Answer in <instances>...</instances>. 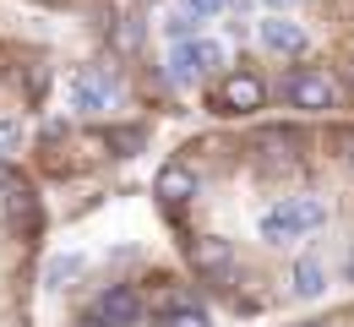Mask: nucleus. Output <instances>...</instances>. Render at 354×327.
<instances>
[{"instance_id":"ddd939ff","label":"nucleus","mask_w":354,"mask_h":327,"mask_svg":"<svg viewBox=\"0 0 354 327\" xmlns=\"http://www.w3.org/2000/svg\"><path fill=\"white\" fill-rule=\"evenodd\" d=\"M257 230H262V240H267V245H289V240H295V234H289V224H283V213H278V207H267L262 218H257Z\"/></svg>"},{"instance_id":"423d86ee","label":"nucleus","mask_w":354,"mask_h":327,"mask_svg":"<svg viewBox=\"0 0 354 327\" xmlns=\"http://www.w3.org/2000/svg\"><path fill=\"white\" fill-rule=\"evenodd\" d=\"M185 256H191L196 273H213V279L229 273V262H234V256H229V240H218V234H196V240L185 245Z\"/></svg>"},{"instance_id":"9d476101","label":"nucleus","mask_w":354,"mask_h":327,"mask_svg":"<svg viewBox=\"0 0 354 327\" xmlns=\"http://www.w3.org/2000/svg\"><path fill=\"white\" fill-rule=\"evenodd\" d=\"M196 17H202V11H196L191 0H185V6H175V11L164 17V33H169V44H185V39H196V28H202Z\"/></svg>"},{"instance_id":"9b49d317","label":"nucleus","mask_w":354,"mask_h":327,"mask_svg":"<svg viewBox=\"0 0 354 327\" xmlns=\"http://www.w3.org/2000/svg\"><path fill=\"white\" fill-rule=\"evenodd\" d=\"M77 273H82V256H77V251H60V256H49V262H44V283H49V289H71Z\"/></svg>"},{"instance_id":"2eb2a0df","label":"nucleus","mask_w":354,"mask_h":327,"mask_svg":"<svg viewBox=\"0 0 354 327\" xmlns=\"http://www.w3.org/2000/svg\"><path fill=\"white\" fill-rule=\"evenodd\" d=\"M164 327H213V322H207V317H202V311H196V306H185V300H180L175 311H169V317H164Z\"/></svg>"},{"instance_id":"4be33fe9","label":"nucleus","mask_w":354,"mask_h":327,"mask_svg":"<svg viewBox=\"0 0 354 327\" xmlns=\"http://www.w3.org/2000/svg\"><path fill=\"white\" fill-rule=\"evenodd\" d=\"M300 327H322V322H300Z\"/></svg>"},{"instance_id":"412c9836","label":"nucleus","mask_w":354,"mask_h":327,"mask_svg":"<svg viewBox=\"0 0 354 327\" xmlns=\"http://www.w3.org/2000/svg\"><path fill=\"white\" fill-rule=\"evenodd\" d=\"M349 158H354V137H349Z\"/></svg>"},{"instance_id":"4468645a","label":"nucleus","mask_w":354,"mask_h":327,"mask_svg":"<svg viewBox=\"0 0 354 327\" xmlns=\"http://www.w3.org/2000/svg\"><path fill=\"white\" fill-rule=\"evenodd\" d=\"M191 49H196V66L202 71H218L223 66V44H213V39H191Z\"/></svg>"},{"instance_id":"a211bd4d","label":"nucleus","mask_w":354,"mask_h":327,"mask_svg":"<svg viewBox=\"0 0 354 327\" xmlns=\"http://www.w3.org/2000/svg\"><path fill=\"white\" fill-rule=\"evenodd\" d=\"M191 6H196V11H202V17H207V11H223V6H229V0H191Z\"/></svg>"},{"instance_id":"f8f14e48","label":"nucleus","mask_w":354,"mask_h":327,"mask_svg":"<svg viewBox=\"0 0 354 327\" xmlns=\"http://www.w3.org/2000/svg\"><path fill=\"white\" fill-rule=\"evenodd\" d=\"M295 289H300V295H322V289H327V283H322V262H316V256H300V262H295Z\"/></svg>"},{"instance_id":"f03ea898","label":"nucleus","mask_w":354,"mask_h":327,"mask_svg":"<svg viewBox=\"0 0 354 327\" xmlns=\"http://www.w3.org/2000/svg\"><path fill=\"white\" fill-rule=\"evenodd\" d=\"M283 98H289L295 109L322 115V109H333V104H338V88H333V77H327V71H295V77L283 82Z\"/></svg>"},{"instance_id":"0eeeda50","label":"nucleus","mask_w":354,"mask_h":327,"mask_svg":"<svg viewBox=\"0 0 354 327\" xmlns=\"http://www.w3.org/2000/svg\"><path fill=\"white\" fill-rule=\"evenodd\" d=\"M191 196H196V175H191L185 164H164V169H158V202H164L169 213H180Z\"/></svg>"},{"instance_id":"39448f33","label":"nucleus","mask_w":354,"mask_h":327,"mask_svg":"<svg viewBox=\"0 0 354 327\" xmlns=\"http://www.w3.org/2000/svg\"><path fill=\"white\" fill-rule=\"evenodd\" d=\"M262 49H272V55H300L306 49V28L300 22H289L283 11H272V17H262Z\"/></svg>"},{"instance_id":"1a4fd4ad","label":"nucleus","mask_w":354,"mask_h":327,"mask_svg":"<svg viewBox=\"0 0 354 327\" xmlns=\"http://www.w3.org/2000/svg\"><path fill=\"white\" fill-rule=\"evenodd\" d=\"M164 71H169V82H175V88H191V82L202 77V66H196V49H191V39H185V44H169V66H164Z\"/></svg>"},{"instance_id":"20e7f679","label":"nucleus","mask_w":354,"mask_h":327,"mask_svg":"<svg viewBox=\"0 0 354 327\" xmlns=\"http://www.w3.org/2000/svg\"><path fill=\"white\" fill-rule=\"evenodd\" d=\"M71 109L98 115V109H115V82L104 71H77L71 77Z\"/></svg>"},{"instance_id":"f3484780","label":"nucleus","mask_w":354,"mask_h":327,"mask_svg":"<svg viewBox=\"0 0 354 327\" xmlns=\"http://www.w3.org/2000/svg\"><path fill=\"white\" fill-rule=\"evenodd\" d=\"M17 142H22V126H17V120H0V158L17 153Z\"/></svg>"},{"instance_id":"dca6fc26","label":"nucleus","mask_w":354,"mask_h":327,"mask_svg":"<svg viewBox=\"0 0 354 327\" xmlns=\"http://www.w3.org/2000/svg\"><path fill=\"white\" fill-rule=\"evenodd\" d=\"M142 33H147V28H142V17H126V22L115 28V44H120V49H136V44H142Z\"/></svg>"},{"instance_id":"6e6552de","label":"nucleus","mask_w":354,"mask_h":327,"mask_svg":"<svg viewBox=\"0 0 354 327\" xmlns=\"http://www.w3.org/2000/svg\"><path fill=\"white\" fill-rule=\"evenodd\" d=\"M278 213H283L289 234H306V230H322V224H327V202H322V196H289V202H278Z\"/></svg>"},{"instance_id":"6ab92c4d","label":"nucleus","mask_w":354,"mask_h":327,"mask_svg":"<svg viewBox=\"0 0 354 327\" xmlns=\"http://www.w3.org/2000/svg\"><path fill=\"white\" fill-rule=\"evenodd\" d=\"M267 6H272V11H289V6H295V0H267Z\"/></svg>"},{"instance_id":"5701e85b","label":"nucleus","mask_w":354,"mask_h":327,"mask_svg":"<svg viewBox=\"0 0 354 327\" xmlns=\"http://www.w3.org/2000/svg\"><path fill=\"white\" fill-rule=\"evenodd\" d=\"M93 327H98V322H93Z\"/></svg>"},{"instance_id":"aec40b11","label":"nucleus","mask_w":354,"mask_h":327,"mask_svg":"<svg viewBox=\"0 0 354 327\" xmlns=\"http://www.w3.org/2000/svg\"><path fill=\"white\" fill-rule=\"evenodd\" d=\"M349 283H354V256H349Z\"/></svg>"},{"instance_id":"7ed1b4c3","label":"nucleus","mask_w":354,"mask_h":327,"mask_svg":"<svg viewBox=\"0 0 354 327\" xmlns=\"http://www.w3.org/2000/svg\"><path fill=\"white\" fill-rule=\"evenodd\" d=\"M88 317L98 327H136L142 322V300H136L131 289H104V295H93Z\"/></svg>"},{"instance_id":"f257e3e1","label":"nucleus","mask_w":354,"mask_h":327,"mask_svg":"<svg viewBox=\"0 0 354 327\" xmlns=\"http://www.w3.org/2000/svg\"><path fill=\"white\" fill-rule=\"evenodd\" d=\"M262 98H267V82L257 77V71H229L218 82V109L223 115H251V109H262Z\"/></svg>"}]
</instances>
